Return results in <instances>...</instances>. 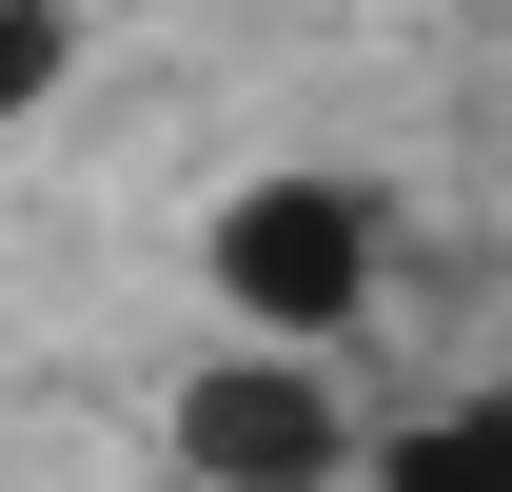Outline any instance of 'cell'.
<instances>
[{"label": "cell", "instance_id": "obj_1", "mask_svg": "<svg viewBox=\"0 0 512 492\" xmlns=\"http://www.w3.org/2000/svg\"><path fill=\"white\" fill-rule=\"evenodd\" d=\"M217 296H237L276 355H316L335 315L375 296V197H335V178H256L237 217H217Z\"/></svg>", "mask_w": 512, "mask_h": 492}, {"label": "cell", "instance_id": "obj_2", "mask_svg": "<svg viewBox=\"0 0 512 492\" xmlns=\"http://www.w3.org/2000/svg\"><path fill=\"white\" fill-rule=\"evenodd\" d=\"M178 473L197 492H335L355 473V414H335L316 355H217L178 394Z\"/></svg>", "mask_w": 512, "mask_h": 492}, {"label": "cell", "instance_id": "obj_3", "mask_svg": "<svg viewBox=\"0 0 512 492\" xmlns=\"http://www.w3.org/2000/svg\"><path fill=\"white\" fill-rule=\"evenodd\" d=\"M375 492H512V374L453 394V414H414V433L375 453Z\"/></svg>", "mask_w": 512, "mask_h": 492}, {"label": "cell", "instance_id": "obj_4", "mask_svg": "<svg viewBox=\"0 0 512 492\" xmlns=\"http://www.w3.org/2000/svg\"><path fill=\"white\" fill-rule=\"evenodd\" d=\"M60 60H79V20H60V0H0V138L60 99Z\"/></svg>", "mask_w": 512, "mask_h": 492}]
</instances>
